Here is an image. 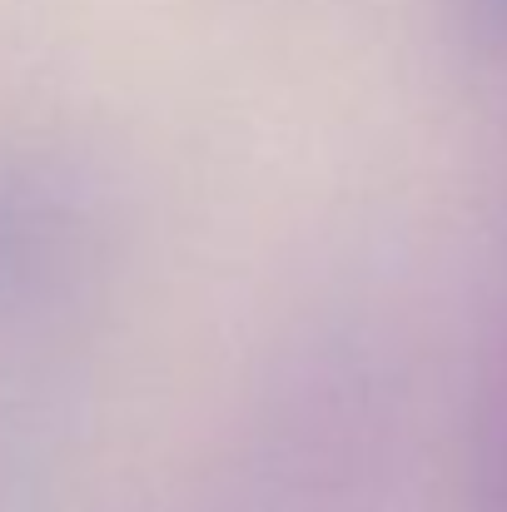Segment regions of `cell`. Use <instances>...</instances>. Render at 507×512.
I'll use <instances>...</instances> for the list:
<instances>
[{
	"label": "cell",
	"instance_id": "2",
	"mask_svg": "<svg viewBox=\"0 0 507 512\" xmlns=\"http://www.w3.org/2000/svg\"><path fill=\"white\" fill-rule=\"evenodd\" d=\"M468 512H507V274L488 304L473 363Z\"/></svg>",
	"mask_w": 507,
	"mask_h": 512
},
{
	"label": "cell",
	"instance_id": "1",
	"mask_svg": "<svg viewBox=\"0 0 507 512\" xmlns=\"http://www.w3.org/2000/svg\"><path fill=\"white\" fill-rule=\"evenodd\" d=\"M408 343L368 299H324L254 373L214 512H383L408 428Z\"/></svg>",
	"mask_w": 507,
	"mask_h": 512
},
{
	"label": "cell",
	"instance_id": "3",
	"mask_svg": "<svg viewBox=\"0 0 507 512\" xmlns=\"http://www.w3.org/2000/svg\"><path fill=\"white\" fill-rule=\"evenodd\" d=\"M453 40L483 65L507 60V0H453Z\"/></svg>",
	"mask_w": 507,
	"mask_h": 512
}]
</instances>
